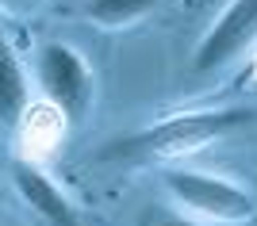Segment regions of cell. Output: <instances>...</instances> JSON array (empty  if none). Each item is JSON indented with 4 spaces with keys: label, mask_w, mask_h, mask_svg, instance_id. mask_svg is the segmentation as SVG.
<instances>
[{
    "label": "cell",
    "mask_w": 257,
    "mask_h": 226,
    "mask_svg": "<svg viewBox=\"0 0 257 226\" xmlns=\"http://www.w3.org/2000/svg\"><path fill=\"white\" fill-rule=\"evenodd\" d=\"M249 111L242 108H211V111H181V115H169L154 123V127H142L127 138H119L107 146V157H119V161H181L188 153H200L204 146L226 138L230 130L246 127Z\"/></svg>",
    "instance_id": "cell-1"
},
{
    "label": "cell",
    "mask_w": 257,
    "mask_h": 226,
    "mask_svg": "<svg viewBox=\"0 0 257 226\" xmlns=\"http://www.w3.org/2000/svg\"><path fill=\"white\" fill-rule=\"evenodd\" d=\"M161 188L173 199V207H181L188 215L204 218V222H249L257 215L253 195L238 184L211 176V172H196V169H169L161 176Z\"/></svg>",
    "instance_id": "cell-2"
},
{
    "label": "cell",
    "mask_w": 257,
    "mask_h": 226,
    "mask_svg": "<svg viewBox=\"0 0 257 226\" xmlns=\"http://www.w3.org/2000/svg\"><path fill=\"white\" fill-rule=\"evenodd\" d=\"M35 77H39V88L50 100V108L65 123H77L88 111V104H92V69H88V62L81 58L77 46L43 43L39 54H35Z\"/></svg>",
    "instance_id": "cell-3"
},
{
    "label": "cell",
    "mask_w": 257,
    "mask_h": 226,
    "mask_svg": "<svg viewBox=\"0 0 257 226\" xmlns=\"http://www.w3.org/2000/svg\"><path fill=\"white\" fill-rule=\"evenodd\" d=\"M253 43H257V0H230L223 8V16L200 39V46L192 54V65L200 73L219 69V65L234 62L238 54H246Z\"/></svg>",
    "instance_id": "cell-4"
},
{
    "label": "cell",
    "mask_w": 257,
    "mask_h": 226,
    "mask_svg": "<svg viewBox=\"0 0 257 226\" xmlns=\"http://www.w3.org/2000/svg\"><path fill=\"white\" fill-rule=\"evenodd\" d=\"M12 184L27 207H31L39 218H46L50 226H77V207L73 199L58 188V184L46 176L39 165L31 161H12Z\"/></svg>",
    "instance_id": "cell-5"
},
{
    "label": "cell",
    "mask_w": 257,
    "mask_h": 226,
    "mask_svg": "<svg viewBox=\"0 0 257 226\" xmlns=\"http://www.w3.org/2000/svg\"><path fill=\"white\" fill-rule=\"evenodd\" d=\"M31 104V88H27V73H23V62L16 58L12 43L0 35V123L4 127H16L23 119Z\"/></svg>",
    "instance_id": "cell-6"
},
{
    "label": "cell",
    "mask_w": 257,
    "mask_h": 226,
    "mask_svg": "<svg viewBox=\"0 0 257 226\" xmlns=\"http://www.w3.org/2000/svg\"><path fill=\"white\" fill-rule=\"evenodd\" d=\"M158 0H88V20L100 27H127V23L142 20Z\"/></svg>",
    "instance_id": "cell-7"
},
{
    "label": "cell",
    "mask_w": 257,
    "mask_h": 226,
    "mask_svg": "<svg viewBox=\"0 0 257 226\" xmlns=\"http://www.w3.org/2000/svg\"><path fill=\"white\" fill-rule=\"evenodd\" d=\"M43 8H46V0H0V16L12 20V23L31 20V16H39Z\"/></svg>",
    "instance_id": "cell-8"
},
{
    "label": "cell",
    "mask_w": 257,
    "mask_h": 226,
    "mask_svg": "<svg viewBox=\"0 0 257 226\" xmlns=\"http://www.w3.org/2000/svg\"><path fill=\"white\" fill-rule=\"evenodd\" d=\"M139 226H200V222L177 215V211H165V207H150V211L139 218Z\"/></svg>",
    "instance_id": "cell-9"
}]
</instances>
